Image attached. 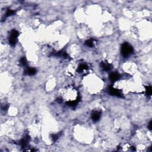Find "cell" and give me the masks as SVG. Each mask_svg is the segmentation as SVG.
<instances>
[{"label":"cell","instance_id":"6da1fadb","mask_svg":"<svg viewBox=\"0 0 152 152\" xmlns=\"http://www.w3.org/2000/svg\"><path fill=\"white\" fill-rule=\"evenodd\" d=\"M133 52V48L128 43H124L121 47V54L125 58L128 57Z\"/></svg>","mask_w":152,"mask_h":152},{"label":"cell","instance_id":"7a4b0ae2","mask_svg":"<svg viewBox=\"0 0 152 152\" xmlns=\"http://www.w3.org/2000/svg\"><path fill=\"white\" fill-rule=\"evenodd\" d=\"M18 36H19V32L15 30H13L10 32V37H9V43L11 46H14L15 45Z\"/></svg>","mask_w":152,"mask_h":152},{"label":"cell","instance_id":"3957f363","mask_svg":"<svg viewBox=\"0 0 152 152\" xmlns=\"http://www.w3.org/2000/svg\"><path fill=\"white\" fill-rule=\"evenodd\" d=\"M109 92L111 95L115 96L121 97H123V94H122L121 92L119 91L118 89H115V88L113 87H109Z\"/></svg>","mask_w":152,"mask_h":152},{"label":"cell","instance_id":"277c9868","mask_svg":"<svg viewBox=\"0 0 152 152\" xmlns=\"http://www.w3.org/2000/svg\"><path fill=\"white\" fill-rule=\"evenodd\" d=\"M101 112L99 111H94L92 114V119L94 122H97L101 118Z\"/></svg>","mask_w":152,"mask_h":152},{"label":"cell","instance_id":"5b68a950","mask_svg":"<svg viewBox=\"0 0 152 152\" xmlns=\"http://www.w3.org/2000/svg\"><path fill=\"white\" fill-rule=\"evenodd\" d=\"M101 66L103 69L105 70V71H110L112 68V65L110 64L108 62H106V61H103L102 62L101 64Z\"/></svg>","mask_w":152,"mask_h":152},{"label":"cell","instance_id":"8992f818","mask_svg":"<svg viewBox=\"0 0 152 152\" xmlns=\"http://www.w3.org/2000/svg\"><path fill=\"white\" fill-rule=\"evenodd\" d=\"M120 76L117 72H112L109 75V79L111 81L115 82V81H118L119 80Z\"/></svg>","mask_w":152,"mask_h":152},{"label":"cell","instance_id":"52a82bcc","mask_svg":"<svg viewBox=\"0 0 152 152\" xmlns=\"http://www.w3.org/2000/svg\"><path fill=\"white\" fill-rule=\"evenodd\" d=\"M25 73L29 76H33L36 73V70L34 68H28L25 71Z\"/></svg>","mask_w":152,"mask_h":152},{"label":"cell","instance_id":"ba28073f","mask_svg":"<svg viewBox=\"0 0 152 152\" xmlns=\"http://www.w3.org/2000/svg\"><path fill=\"white\" fill-rule=\"evenodd\" d=\"M88 69V67L86 64H81L78 67L77 71L79 72H83Z\"/></svg>","mask_w":152,"mask_h":152},{"label":"cell","instance_id":"9c48e42d","mask_svg":"<svg viewBox=\"0 0 152 152\" xmlns=\"http://www.w3.org/2000/svg\"><path fill=\"white\" fill-rule=\"evenodd\" d=\"M85 44L86 46H89V47H90V48L93 47V46H94V40L92 39L87 40V41L86 42Z\"/></svg>","mask_w":152,"mask_h":152},{"label":"cell","instance_id":"30bf717a","mask_svg":"<svg viewBox=\"0 0 152 152\" xmlns=\"http://www.w3.org/2000/svg\"><path fill=\"white\" fill-rule=\"evenodd\" d=\"M20 62L21 65L24 66V67H26V66H27V65H28V61H27L25 57H23V58H21Z\"/></svg>","mask_w":152,"mask_h":152},{"label":"cell","instance_id":"8fae6325","mask_svg":"<svg viewBox=\"0 0 152 152\" xmlns=\"http://www.w3.org/2000/svg\"><path fill=\"white\" fill-rule=\"evenodd\" d=\"M145 92H146V94L148 96H151L152 94V87L150 86H147L145 87Z\"/></svg>","mask_w":152,"mask_h":152},{"label":"cell","instance_id":"7c38bea8","mask_svg":"<svg viewBox=\"0 0 152 152\" xmlns=\"http://www.w3.org/2000/svg\"><path fill=\"white\" fill-rule=\"evenodd\" d=\"M15 14V11L14 10H8L6 13V17H9V16H11V15H14Z\"/></svg>","mask_w":152,"mask_h":152},{"label":"cell","instance_id":"4fadbf2b","mask_svg":"<svg viewBox=\"0 0 152 152\" xmlns=\"http://www.w3.org/2000/svg\"><path fill=\"white\" fill-rule=\"evenodd\" d=\"M149 129L151 130L152 129V121H150L149 124Z\"/></svg>","mask_w":152,"mask_h":152}]
</instances>
